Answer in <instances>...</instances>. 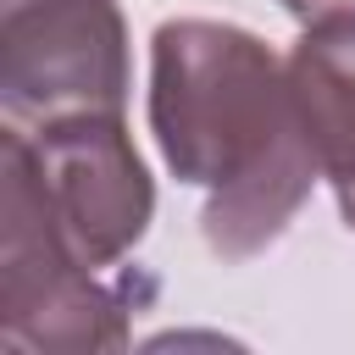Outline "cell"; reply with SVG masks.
I'll use <instances>...</instances> for the list:
<instances>
[{"mask_svg":"<svg viewBox=\"0 0 355 355\" xmlns=\"http://www.w3.org/2000/svg\"><path fill=\"white\" fill-rule=\"evenodd\" d=\"M17 133L33 161L39 194L50 216L61 222V233L72 239V250L94 272H116L139 250L155 216V183H150L144 155L133 150L122 111L55 116Z\"/></svg>","mask_w":355,"mask_h":355,"instance_id":"obj_4","label":"cell"},{"mask_svg":"<svg viewBox=\"0 0 355 355\" xmlns=\"http://www.w3.org/2000/svg\"><path fill=\"white\" fill-rule=\"evenodd\" d=\"M0 344L28 355L128 344V294L72 250L11 122L0 133Z\"/></svg>","mask_w":355,"mask_h":355,"instance_id":"obj_2","label":"cell"},{"mask_svg":"<svg viewBox=\"0 0 355 355\" xmlns=\"http://www.w3.org/2000/svg\"><path fill=\"white\" fill-rule=\"evenodd\" d=\"M294 22H333V17H355V0H277Z\"/></svg>","mask_w":355,"mask_h":355,"instance_id":"obj_6","label":"cell"},{"mask_svg":"<svg viewBox=\"0 0 355 355\" xmlns=\"http://www.w3.org/2000/svg\"><path fill=\"white\" fill-rule=\"evenodd\" d=\"M133 89L128 22L116 0H6L0 111L39 128L83 111H122Z\"/></svg>","mask_w":355,"mask_h":355,"instance_id":"obj_3","label":"cell"},{"mask_svg":"<svg viewBox=\"0 0 355 355\" xmlns=\"http://www.w3.org/2000/svg\"><path fill=\"white\" fill-rule=\"evenodd\" d=\"M288 78L322 183L333 189L338 216L355 233V17L305 22V33L288 50Z\"/></svg>","mask_w":355,"mask_h":355,"instance_id":"obj_5","label":"cell"},{"mask_svg":"<svg viewBox=\"0 0 355 355\" xmlns=\"http://www.w3.org/2000/svg\"><path fill=\"white\" fill-rule=\"evenodd\" d=\"M150 133L166 172L205 189L200 239L216 261L272 250L322 178L288 61L239 22L172 17L155 28Z\"/></svg>","mask_w":355,"mask_h":355,"instance_id":"obj_1","label":"cell"}]
</instances>
